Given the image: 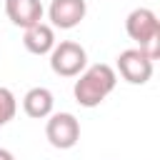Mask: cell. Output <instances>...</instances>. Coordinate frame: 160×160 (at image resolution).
<instances>
[{
    "label": "cell",
    "instance_id": "cell-1",
    "mask_svg": "<svg viewBox=\"0 0 160 160\" xmlns=\"http://www.w3.org/2000/svg\"><path fill=\"white\" fill-rule=\"evenodd\" d=\"M118 85V72L105 65V62H98V65H90L85 68L78 80H75V88H72V95L78 100V105L82 108H98Z\"/></svg>",
    "mask_w": 160,
    "mask_h": 160
},
{
    "label": "cell",
    "instance_id": "cell-2",
    "mask_svg": "<svg viewBox=\"0 0 160 160\" xmlns=\"http://www.w3.org/2000/svg\"><path fill=\"white\" fill-rule=\"evenodd\" d=\"M125 32L140 45V50L150 60L160 55V20L150 8H135L125 18Z\"/></svg>",
    "mask_w": 160,
    "mask_h": 160
},
{
    "label": "cell",
    "instance_id": "cell-3",
    "mask_svg": "<svg viewBox=\"0 0 160 160\" xmlns=\"http://www.w3.org/2000/svg\"><path fill=\"white\" fill-rule=\"evenodd\" d=\"M88 65V52L75 40H62L50 50V68L60 78H78Z\"/></svg>",
    "mask_w": 160,
    "mask_h": 160
},
{
    "label": "cell",
    "instance_id": "cell-4",
    "mask_svg": "<svg viewBox=\"0 0 160 160\" xmlns=\"http://www.w3.org/2000/svg\"><path fill=\"white\" fill-rule=\"evenodd\" d=\"M48 125H45V138L52 148L58 150H70L78 145L80 140V122L72 112H55L48 115Z\"/></svg>",
    "mask_w": 160,
    "mask_h": 160
},
{
    "label": "cell",
    "instance_id": "cell-5",
    "mask_svg": "<svg viewBox=\"0 0 160 160\" xmlns=\"http://www.w3.org/2000/svg\"><path fill=\"white\" fill-rule=\"evenodd\" d=\"M118 72L125 82L130 85H145L152 78V60L140 50V48H130L122 50L118 55Z\"/></svg>",
    "mask_w": 160,
    "mask_h": 160
},
{
    "label": "cell",
    "instance_id": "cell-6",
    "mask_svg": "<svg viewBox=\"0 0 160 160\" xmlns=\"http://www.w3.org/2000/svg\"><path fill=\"white\" fill-rule=\"evenodd\" d=\"M88 12V2L85 0H52L48 8V18L52 22V28L60 30H72L82 22Z\"/></svg>",
    "mask_w": 160,
    "mask_h": 160
},
{
    "label": "cell",
    "instance_id": "cell-7",
    "mask_svg": "<svg viewBox=\"0 0 160 160\" xmlns=\"http://www.w3.org/2000/svg\"><path fill=\"white\" fill-rule=\"evenodd\" d=\"M42 2L40 0H5V15L18 28H30L42 20Z\"/></svg>",
    "mask_w": 160,
    "mask_h": 160
},
{
    "label": "cell",
    "instance_id": "cell-8",
    "mask_svg": "<svg viewBox=\"0 0 160 160\" xmlns=\"http://www.w3.org/2000/svg\"><path fill=\"white\" fill-rule=\"evenodd\" d=\"M22 45H25V50L32 52V55H48V52L55 48V30H52V25H48V22L40 20V22L25 28Z\"/></svg>",
    "mask_w": 160,
    "mask_h": 160
},
{
    "label": "cell",
    "instance_id": "cell-9",
    "mask_svg": "<svg viewBox=\"0 0 160 160\" xmlns=\"http://www.w3.org/2000/svg\"><path fill=\"white\" fill-rule=\"evenodd\" d=\"M52 105H55V98L48 88H30L22 98V110L32 120H42L52 115Z\"/></svg>",
    "mask_w": 160,
    "mask_h": 160
},
{
    "label": "cell",
    "instance_id": "cell-10",
    "mask_svg": "<svg viewBox=\"0 0 160 160\" xmlns=\"http://www.w3.org/2000/svg\"><path fill=\"white\" fill-rule=\"evenodd\" d=\"M18 112V100L8 88H0V128L8 125Z\"/></svg>",
    "mask_w": 160,
    "mask_h": 160
},
{
    "label": "cell",
    "instance_id": "cell-11",
    "mask_svg": "<svg viewBox=\"0 0 160 160\" xmlns=\"http://www.w3.org/2000/svg\"><path fill=\"white\" fill-rule=\"evenodd\" d=\"M0 160H15V158H12V152H10V150L0 148Z\"/></svg>",
    "mask_w": 160,
    "mask_h": 160
}]
</instances>
